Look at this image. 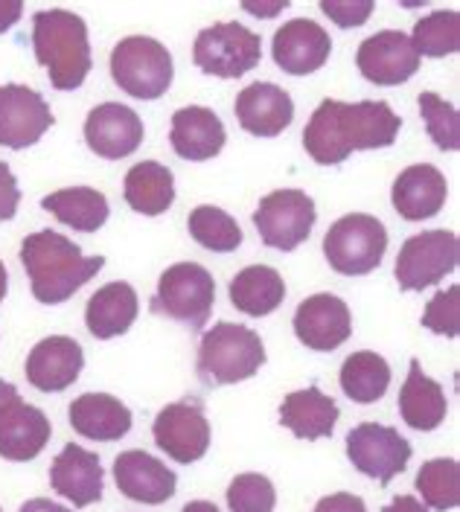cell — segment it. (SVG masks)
I'll use <instances>...</instances> for the list:
<instances>
[{"label": "cell", "mask_w": 460, "mask_h": 512, "mask_svg": "<svg viewBox=\"0 0 460 512\" xmlns=\"http://www.w3.org/2000/svg\"><path fill=\"white\" fill-rule=\"evenodd\" d=\"M399 128L402 117H396L394 108L382 99H324L303 128V149L321 166H338L353 152L394 146Z\"/></svg>", "instance_id": "cell-1"}, {"label": "cell", "mask_w": 460, "mask_h": 512, "mask_svg": "<svg viewBox=\"0 0 460 512\" xmlns=\"http://www.w3.org/2000/svg\"><path fill=\"white\" fill-rule=\"evenodd\" d=\"M21 262L30 274L33 297L44 306L65 303L105 265L102 256H85L76 242L56 230L30 233L21 245Z\"/></svg>", "instance_id": "cell-2"}, {"label": "cell", "mask_w": 460, "mask_h": 512, "mask_svg": "<svg viewBox=\"0 0 460 512\" xmlns=\"http://www.w3.org/2000/svg\"><path fill=\"white\" fill-rule=\"evenodd\" d=\"M33 50L47 67L56 91H76L91 73L88 24L67 9H41L33 15Z\"/></svg>", "instance_id": "cell-3"}, {"label": "cell", "mask_w": 460, "mask_h": 512, "mask_svg": "<svg viewBox=\"0 0 460 512\" xmlns=\"http://www.w3.org/2000/svg\"><path fill=\"white\" fill-rule=\"evenodd\" d=\"M265 364L263 338L242 326L222 320L210 332H204L198 347V379L207 387H222L251 379Z\"/></svg>", "instance_id": "cell-4"}, {"label": "cell", "mask_w": 460, "mask_h": 512, "mask_svg": "<svg viewBox=\"0 0 460 512\" xmlns=\"http://www.w3.org/2000/svg\"><path fill=\"white\" fill-rule=\"evenodd\" d=\"M172 56L158 38L129 35L111 53V79L123 94L134 99H161L172 85Z\"/></svg>", "instance_id": "cell-5"}, {"label": "cell", "mask_w": 460, "mask_h": 512, "mask_svg": "<svg viewBox=\"0 0 460 512\" xmlns=\"http://www.w3.org/2000/svg\"><path fill=\"white\" fill-rule=\"evenodd\" d=\"M213 303H216V280L210 277V271L198 262H175L158 280L152 312L184 323L190 332H201V326L210 320Z\"/></svg>", "instance_id": "cell-6"}, {"label": "cell", "mask_w": 460, "mask_h": 512, "mask_svg": "<svg viewBox=\"0 0 460 512\" xmlns=\"http://www.w3.org/2000/svg\"><path fill=\"white\" fill-rule=\"evenodd\" d=\"M388 251V230L376 216L350 213L332 224L324 236L329 268L344 277H364L382 265Z\"/></svg>", "instance_id": "cell-7"}, {"label": "cell", "mask_w": 460, "mask_h": 512, "mask_svg": "<svg viewBox=\"0 0 460 512\" xmlns=\"http://www.w3.org/2000/svg\"><path fill=\"white\" fill-rule=\"evenodd\" d=\"M263 59V38L242 24H213L198 32L193 47V62L207 76L219 79H239L254 70Z\"/></svg>", "instance_id": "cell-8"}, {"label": "cell", "mask_w": 460, "mask_h": 512, "mask_svg": "<svg viewBox=\"0 0 460 512\" xmlns=\"http://www.w3.org/2000/svg\"><path fill=\"white\" fill-rule=\"evenodd\" d=\"M460 242L452 230H426L399 248L396 256V283L402 291H423L440 283L446 274L458 268Z\"/></svg>", "instance_id": "cell-9"}, {"label": "cell", "mask_w": 460, "mask_h": 512, "mask_svg": "<svg viewBox=\"0 0 460 512\" xmlns=\"http://www.w3.org/2000/svg\"><path fill=\"white\" fill-rule=\"evenodd\" d=\"M318 219L312 195L303 190H277L268 192L260 207L254 210V224L260 230L263 245L274 251H295L300 248Z\"/></svg>", "instance_id": "cell-10"}, {"label": "cell", "mask_w": 460, "mask_h": 512, "mask_svg": "<svg viewBox=\"0 0 460 512\" xmlns=\"http://www.w3.org/2000/svg\"><path fill=\"white\" fill-rule=\"evenodd\" d=\"M347 457L362 475L388 486L408 469L411 443L391 425L362 422L347 434Z\"/></svg>", "instance_id": "cell-11"}, {"label": "cell", "mask_w": 460, "mask_h": 512, "mask_svg": "<svg viewBox=\"0 0 460 512\" xmlns=\"http://www.w3.org/2000/svg\"><path fill=\"white\" fill-rule=\"evenodd\" d=\"M152 437L166 457L175 463H196L210 448V422L198 402H172L155 416Z\"/></svg>", "instance_id": "cell-12"}, {"label": "cell", "mask_w": 460, "mask_h": 512, "mask_svg": "<svg viewBox=\"0 0 460 512\" xmlns=\"http://www.w3.org/2000/svg\"><path fill=\"white\" fill-rule=\"evenodd\" d=\"M53 126V111L44 96L27 85H0V146L30 149Z\"/></svg>", "instance_id": "cell-13"}, {"label": "cell", "mask_w": 460, "mask_h": 512, "mask_svg": "<svg viewBox=\"0 0 460 512\" xmlns=\"http://www.w3.org/2000/svg\"><path fill=\"white\" fill-rule=\"evenodd\" d=\"M356 64L367 82L394 88L405 85L420 70V56L405 32L382 30L359 44Z\"/></svg>", "instance_id": "cell-14"}, {"label": "cell", "mask_w": 460, "mask_h": 512, "mask_svg": "<svg viewBox=\"0 0 460 512\" xmlns=\"http://www.w3.org/2000/svg\"><path fill=\"white\" fill-rule=\"evenodd\" d=\"M295 335L306 350L332 352L353 335V315L335 294H312L295 312Z\"/></svg>", "instance_id": "cell-15"}, {"label": "cell", "mask_w": 460, "mask_h": 512, "mask_svg": "<svg viewBox=\"0 0 460 512\" xmlns=\"http://www.w3.org/2000/svg\"><path fill=\"white\" fill-rule=\"evenodd\" d=\"M329 53H332V38L312 18H295L283 24L271 41L274 64L289 76H309L321 70L329 62Z\"/></svg>", "instance_id": "cell-16"}, {"label": "cell", "mask_w": 460, "mask_h": 512, "mask_svg": "<svg viewBox=\"0 0 460 512\" xmlns=\"http://www.w3.org/2000/svg\"><path fill=\"white\" fill-rule=\"evenodd\" d=\"M85 140H88V149L99 158H129L143 143V120L129 105L102 102L85 120Z\"/></svg>", "instance_id": "cell-17"}, {"label": "cell", "mask_w": 460, "mask_h": 512, "mask_svg": "<svg viewBox=\"0 0 460 512\" xmlns=\"http://www.w3.org/2000/svg\"><path fill=\"white\" fill-rule=\"evenodd\" d=\"M236 120L254 137H277L295 120V102L274 82H254L233 102Z\"/></svg>", "instance_id": "cell-18"}, {"label": "cell", "mask_w": 460, "mask_h": 512, "mask_svg": "<svg viewBox=\"0 0 460 512\" xmlns=\"http://www.w3.org/2000/svg\"><path fill=\"white\" fill-rule=\"evenodd\" d=\"M114 480L126 498H132L137 504H149V507L166 504L178 486L175 472L166 469L158 457H152L140 448L123 451L114 460Z\"/></svg>", "instance_id": "cell-19"}, {"label": "cell", "mask_w": 460, "mask_h": 512, "mask_svg": "<svg viewBox=\"0 0 460 512\" xmlns=\"http://www.w3.org/2000/svg\"><path fill=\"white\" fill-rule=\"evenodd\" d=\"M85 367V352L79 341L67 335H50L38 341L27 355V382L41 393H62L79 379Z\"/></svg>", "instance_id": "cell-20"}, {"label": "cell", "mask_w": 460, "mask_h": 512, "mask_svg": "<svg viewBox=\"0 0 460 512\" xmlns=\"http://www.w3.org/2000/svg\"><path fill=\"white\" fill-rule=\"evenodd\" d=\"M50 483L65 501H70L79 510L99 504L102 501V466H99V457L88 448L67 443L56 454L53 466H50Z\"/></svg>", "instance_id": "cell-21"}, {"label": "cell", "mask_w": 460, "mask_h": 512, "mask_svg": "<svg viewBox=\"0 0 460 512\" xmlns=\"http://www.w3.org/2000/svg\"><path fill=\"white\" fill-rule=\"evenodd\" d=\"M449 198L446 175L431 163H414L394 181V207L405 222H423L443 210Z\"/></svg>", "instance_id": "cell-22"}, {"label": "cell", "mask_w": 460, "mask_h": 512, "mask_svg": "<svg viewBox=\"0 0 460 512\" xmlns=\"http://www.w3.org/2000/svg\"><path fill=\"white\" fill-rule=\"evenodd\" d=\"M70 428L97 443H114L123 440L132 431V411L108 393H82L67 408Z\"/></svg>", "instance_id": "cell-23"}, {"label": "cell", "mask_w": 460, "mask_h": 512, "mask_svg": "<svg viewBox=\"0 0 460 512\" xmlns=\"http://www.w3.org/2000/svg\"><path fill=\"white\" fill-rule=\"evenodd\" d=\"M225 126L216 111L204 105H187L172 114V134L169 143L175 155L184 160H210L225 149Z\"/></svg>", "instance_id": "cell-24"}, {"label": "cell", "mask_w": 460, "mask_h": 512, "mask_svg": "<svg viewBox=\"0 0 460 512\" xmlns=\"http://www.w3.org/2000/svg\"><path fill=\"white\" fill-rule=\"evenodd\" d=\"M53 425L47 414L27 402H15L0 414V457L27 463L35 460L50 443Z\"/></svg>", "instance_id": "cell-25"}, {"label": "cell", "mask_w": 460, "mask_h": 512, "mask_svg": "<svg viewBox=\"0 0 460 512\" xmlns=\"http://www.w3.org/2000/svg\"><path fill=\"white\" fill-rule=\"evenodd\" d=\"M338 405L321 387L295 390L280 405V425L289 428L297 440H324L332 437L338 422Z\"/></svg>", "instance_id": "cell-26"}, {"label": "cell", "mask_w": 460, "mask_h": 512, "mask_svg": "<svg viewBox=\"0 0 460 512\" xmlns=\"http://www.w3.org/2000/svg\"><path fill=\"white\" fill-rule=\"evenodd\" d=\"M399 414L405 419V425L414 431H434L443 425V419L449 414L443 384L428 379L417 358H411L408 379L399 390Z\"/></svg>", "instance_id": "cell-27"}, {"label": "cell", "mask_w": 460, "mask_h": 512, "mask_svg": "<svg viewBox=\"0 0 460 512\" xmlns=\"http://www.w3.org/2000/svg\"><path fill=\"white\" fill-rule=\"evenodd\" d=\"M140 312V300L137 291L129 283H108L102 286L88 300L85 309V326L97 341H111L117 335H126L132 329V323L137 320Z\"/></svg>", "instance_id": "cell-28"}, {"label": "cell", "mask_w": 460, "mask_h": 512, "mask_svg": "<svg viewBox=\"0 0 460 512\" xmlns=\"http://www.w3.org/2000/svg\"><path fill=\"white\" fill-rule=\"evenodd\" d=\"M283 300H286V283L280 271L271 265H248L230 280V303L251 318H265L277 312Z\"/></svg>", "instance_id": "cell-29"}, {"label": "cell", "mask_w": 460, "mask_h": 512, "mask_svg": "<svg viewBox=\"0 0 460 512\" xmlns=\"http://www.w3.org/2000/svg\"><path fill=\"white\" fill-rule=\"evenodd\" d=\"M126 204L140 216H161L175 201V175L158 160L134 163L123 184Z\"/></svg>", "instance_id": "cell-30"}, {"label": "cell", "mask_w": 460, "mask_h": 512, "mask_svg": "<svg viewBox=\"0 0 460 512\" xmlns=\"http://www.w3.org/2000/svg\"><path fill=\"white\" fill-rule=\"evenodd\" d=\"M41 207L79 233H97L108 222V198L94 187H70L41 198Z\"/></svg>", "instance_id": "cell-31"}, {"label": "cell", "mask_w": 460, "mask_h": 512, "mask_svg": "<svg viewBox=\"0 0 460 512\" xmlns=\"http://www.w3.org/2000/svg\"><path fill=\"white\" fill-rule=\"evenodd\" d=\"M341 390L359 402V405H373L379 402L388 387H391V364L376 355V352H353L344 364H341Z\"/></svg>", "instance_id": "cell-32"}, {"label": "cell", "mask_w": 460, "mask_h": 512, "mask_svg": "<svg viewBox=\"0 0 460 512\" xmlns=\"http://www.w3.org/2000/svg\"><path fill=\"white\" fill-rule=\"evenodd\" d=\"M187 227L198 245L213 254H233L242 245V227L222 207L213 204H198L187 219Z\"/></svg>", "instance_id": "cell-33"}, {"label": "cell", "mask_w": 460, "mask_h": 512, "mask_svg": "<svg viewBox=\"0 0 460 512\" xmlns=\"http://www.w3.org/2000/svg\"><path fill=\"white\" fill-rule=\"evenodd\" d=\"M417 56L428 59H443V56H455L460 50V15L458 12H446L437 9L426 15L423 21L414 24V35H408Z\"/></svg>", "instance_id": "cell-34"}, {"label": "cell", "mask_w": 460, "mask_h": 512, "mask_svg": "<svg viewBox=\"0 0 460 512\" xmlns=\"http://www.w3.org/2000/svg\"><path fill=\"white\" fill-rule=\"evenodd\" d=\"M417 492L423 504L437 512L455 510L460 504V466L452 457H437L423 463L417 475Z\"/></svg>", "instance_id": "cell-35"}, {"label": "cell", "mask_w": 460, "mask_h": 512, "mask_svg": "<svg viewBox=\"0 0 460 512\" xmlns=\"http://www.w3.org/2000/svg\"><path fill=\"white\" fill-rule=\"evenodd\" d=\"M420 117L426 123L428 137L437 143V149L443 152H458L460 149V117L458 108L452 102H446L443 96L423 91L420 94Z\"/></svg>", "instance_id": "cell-36"}, {"label": "cell", "mask_w": 460, "mask_h": 512, "mask_svg": "<svg viewBox=\"0 0 460 512\" xmlns=\"http://www.w3.org/2000/svg\"><path fill=\"white\" fill-rule=\"evenodd\" d=\"M274 504H277V492H274V483L265 475L245 472V475H236L230 480V512H274Z\"/></svg>", "instance_id": "cell-37"}, {"label": "cell", "mask_w": 460, "mask_h": 512, "mask_svg": "<svg viewBox=\"0 0 460 512\" xmlns=\"http://www.w3.org/2000/svg\"><path fill=\"white\" fill-rule=\"evenodd\" d=\"M423 326L431 329L434 335H446V338H458L460 332V288L449 286L437 291L428 300L426 312H423Z\"/></svg>", "instance_id": "cell-38"}, {"label": "cell", "mask_w": 460, "mask_h": 512, "mask_svg": "<svg viewBox=\"0 0 460 512\" xmlns=\"http://www.w3.org/2000/svg\"><path fill=\"white\" fill-rule=\"evenodd\" d=\"M376 3L373 0H321V12L329 15L341 30L362 27L364 21L373 15Z\"/></svg>", "instance_id": "cell-39"}, {"label": "cell", "mask_w": 460, "mask_h": 512, "mask_svg": "<svg viewBox=\"0 0 460 512\" xmlns=\"http://www.w3.org/2000/svg\"><path fill=\"white\" fill-rule=\"evenodd\" d=\"M18 204H21V190H18V181L12 175V169L0 160V222H9L15 219L18 213Z\"/></svg>", "instance_id": "cell-40"}, {"label": "cell", "mask_w": 460, "mask_h": 512, "mask_svg": "<svg viewBox=\"0 0 460 512\" xmlns=\"http://www.w3.org/2000/svg\"><path fill=\"white\" fill-rule=\"evenodd\" d=\"M312 512H367L364 501L359 495H350V492H335V495H327L315 504Z\"/></svg>", "instance_id": "cell-41"}, {"label": "cell", "mask_w": 460, "mask_h": 512, "mask_svg": "<svg viewBox=\"0 0 460 512\" xmlns=\"http://www.w3.org/2000/svg\"><path fill=\"white\" fill-rule=\"evenodd\" d=\"M21 12H24L21 0H0V32L12 30V24H18Z\"/></svg>", "instance_id": "cell-42"}, {"label": "cell", "mask_w": 460, "mask_h": 512, "mask_svg": "<svg viewBox=\"0 0 460 512\" xmlns=\"http://www.w3.org/2000/svg\"><path fill=\"white\" fill-rule=\"evenodd\" d=\"M382 512H428V510L420 498H414V495H399V498H394V501H391V504H388Z\"/></svg>", "instance_id": "cell-43"}, {"label": "cell", "mask_w": 460, "mask_h": 512, "mask_svg": "<svg viewBox=\"0 0 460 512\" xmlns=\"http://www.w3.org/2000/svg\"><path fill=\"white\" fill-rule=\"evenodd\" d=\"M242 9L245 12H251V15H260V18H271V15H277V12H283V9H289V0H277V3H271V6H257V3H242Z\"/></svg>", "instance_id": "cell-44"}, {"label": "cell", "mask_w": 460, "mask_h": 512, "mask_svg": "<svg viewBox=\"0 0 460 512\" xmlns=\"http://www.w3.org/2000/svg\"><path fill=\"white\" fill-rule=\"evenodd\" d=\"M18 512H70L62 504H53L50 498H33V501H27L24 507Z\"/></svg>", "instance_id": "cell-45"}, {"label": "cell", "mask_w": 460, "mask_h": 512, "mask_svg": "<svg viewBox=\"0 0 460 512\" xmlns=\"http://www.w3.org/2000/svg\"><path fill=\"white\" fill-rule=\"evenodd\" d=\"M15 402H21L18 387H15L12 382H3V379H0V414H3L6 408H12Z\"/></svg>", "instance_id": "cell-46"}, {"label": "cell", "mask_w": 460, "mask_h": 512, "mask_svg": "<svg viewBox=\"0 0 460 512\" xmlns=\"http://www.w3.org/2000/svg\"><path fill=\"white\" fill-rule=\"evenodd\" d=\"M181 512H219V507H216V504H210V501H190V504H187Z\"/></svg>", "instance_id": "cell-47"}, {"label": "cell", "mask_w": 460, "mask_h": 512, "mask_svg": "<svg viewBox=\"0 0 460 512\" xmlns=\"http://www.w3.org/2000/svg\"><path fill=\"white\" fill-rule=\"evenodd\" d=\"M6 291H9V274H6V265L0 262V303L6 297Z\"/></svg>", "instance_id": "cell-48"}]
</instances>
